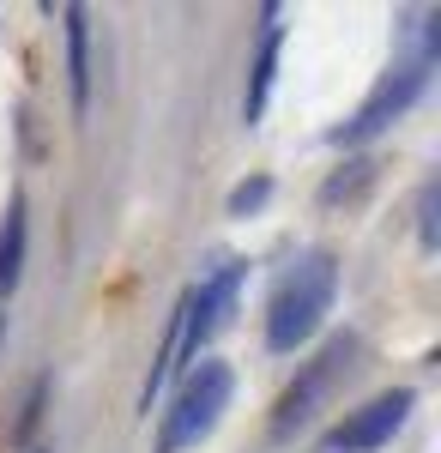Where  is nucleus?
Instances as JSON below:
<instances>
[{
  "mask_svg": "<svg viewBox=\"0 0 441 453\" xmlns=\"http://www.w3.org/2000/svg\"><path fill=\"white\" fill-rule=\"evenodd\" d=\"M333 290H339V266L327 248H314L303 260L284 266V279L272 290V309H267V345L272 350H297L314 339V326L327 320L333 309Z\"/></svg>",
  "mask_w": 441,
  "mask_h": 453,
  "instance_id": "nucleus-1",
  "label": "nucleus"
},
{
  "mask_svg": "<svg viewBox=\"0 0 441 453\" xmlns=\"http://www.w3.org/2000/svg\"><path fill=\"white\" fill-rule=\"evenodd\" d=\"M230 369L224 363H200L194 375H188V387L175 393L170 418H164V435H158V453H182L194 448V441H205L212 429H218V418H224V405H230Z\"/></svg>",
  "mask_w": 441,
  "mask_h": 453,
  "instance_id": "nucleus-2",
  "label": "nucleus"
},
{
  "mask_svg": "<svg viewBox=\"0 0 441 453\" xmlns=\"http://www.w3.org/2000/svg\"><path fill=\"white\" fill-rule=\"evenodd\" d=\"M429 85V49H417V55H406V61H393V67L381 73V85L369 91V104L357 109L351 121H344L333 140L339 145H363V140H375L387 121H399L411 104H417V91Z\"/></svg>",
  "mask_w": 441,
  "mask_h": 453,
  "instance_id": "nucleus-3",
  "label": "nucleus"
},
{
  "mask_svg": "<svg viewBox=\"0 0 441 453\" xmlns=\"http://www.w3.org/2000/svg\"><path fill=\"white\" fill-rule=\"evenodd\" d=\"M411 405H417V399H411V387H393V393L369 399L363 411H351L339 429H327V441H321V448H327V453H375V448H387V441L406 429Z\"/></svg>",
  "mask_w": 441,
  "mask_h": 453,
  "instance_id": "nucleus-4",
  "label": "nucleus"
},
{
  "mask_svg": "<svg viewBox=\"0 0 441 453\" xmlns=\"http://www.w3.org/2000/svg\"><path fill=\"white\" fill-rule=\"evenodd\" d=\"M351 350H357V339H333V345L321 350L314 363H308V375L284 399H278V418H272V435H290V429H303L308 418H314V399L327 393V387L344 375V363H351Z\"/></svg>",
  "mask_w": 441,
  "mask_h": 453,
  "instance_id": "nucleus-5",
  "label": "nucleus"
},
{
  "mask_svg": "<svg viewBox=\"0 0 441 453\" xmlns=\"http://www.w3.org/2000/svg\"><path fill=\"white\" fill-rule=\"evenodd\" d=\"M19 266H25V200H12L0 224V296L19 284Z\"/></svg>",
  "mask_w": 441,
  "mask_h": 453,
  "instance_id": "nucleus-6",
  "label": "nucleus"
},
{
  "mask_svg": "<svg viewBox=\"0 0 441 453\" xmlns=\"http://www.w3.org/2000/svg\"><path fill=\"white\" fill-rule=\"evenodd\" d=\"M67 73H73V104L85 109V97H91V55H85V6H67Z\"/></svg>",
  "mask_w": 441,
  "mask_h": 453,
  "instance_id": "nucleus-7",
  "label": "nucleus"
},
{
  "mask_svg": "<svg viewBox=\"0 0 441 453\" xmlns=\"http://www.w3.org/2000/svg\"><path fill=\"white\" fill-rule=\"evenodd\" d=\"M272 67H278V25H267L260 36V55H254V79H248V121H260V109H267V91H272Z\"/></svg>",
  "mask_w": 441,
  "mask_h": 453,
  "instance_id": "nucleus-8",
  "label": "nucleus"
},
{
  "mask_svg": "<svg viewBox=\"0 0 441 453\" xmlns=\"http://www.w3.org/2000/svg\"><path fill=\"white\" fill-rule=\"evenodd\" d=\"M260 200H267V181H242L236 194H230V211H254Z\"/></svg>",
  "mask_w": 441,
  "mask_h": 453,
  "instance_id": "nucleus-9",
  "label": "nucleus"
},
{
  "mask_svg": "<svg viewBox=\"0 0 441 453\" xmlns=\"http://www.w3.org/2000/svg\"><path fill=\"white\" fill-rule=\"evenodd\" d=\"M423 248H436V188H423Z\"/></svg>",
  "mask_w": 441,
  "mask_h": 453,
  "instance_id": "nucleus-10",
  "label": "nucleus"
}]
</instances>
